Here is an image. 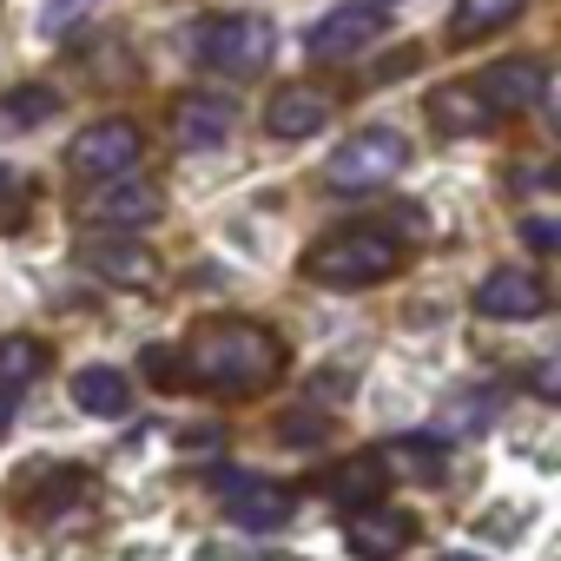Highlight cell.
<instances>
[{
    "label": "cell",
    "mask_w": 561,
    "mask_h": 561,
    "mask_svg": "<svg viewBox=\"0 0 561 561\" xmlns=\"http://www.w3.org/2000/svg\"><path fill=\"white\" fill-rule=\"evenodd\" d=\"M179 357L211 397H257L277 370H285V344H277L264 324H205Z\"/></svg>",
    "instance_id": "6da1fadb"
},
{
    "label": "cell",
    "mask_w": 561,
    "mask_h": 561,
    "mask_svg": "<svg viewBox=\"0 0 561 561\" xmlns=\"http://www.w3.org/2000/svg\"><path fill=\"white\" fill-rule=\"evenodd\" d=\"M397 264H403V244H397V231H377V225L331 231L305 251V277H318L331 291H370L383 277H397Z\"/></svg>",
    "instance_id": "7a4b0ae2"
},
{
    "label": "cell",
    "mask_w": 561,
    "mask_h": 561,
    "mask_svg": "<svg viewBox=\"0 0 561 561\" xmlns=\"http://www.w3.org/2000/svg\"><path fill=\"white\" fill-rule=\"evenodd\" d=\"M192 54L225 80H257L271 67V27L257 14H218L192 34Z\"/></svg>",
    "instance_id": "3957f363"
},
{
    "label": "cell",
    "mask_w": 561,
    "mask_h": 561,
    "mask_svg": "<svg viewBox=\"0 0 561 561\" xmlns=\"http://www.w3.org/2000/svg\"><path fill=\"white\" fill-rule=\"evenodd\" d=\"M403 165H410V139L390 133V126H364V133H351V139L331 152L324 179H331L337 192H377V185H390Z\"/></svg>",
    "instance_id": "277c9868"
},
{
    "label": "cell",
    "mask_w": 561,
    "mask_h": 561,
    "mask_svg": "<svg viewBox=\"0 0 561 561\" xmlns=\"http://www.w3.org/2000/svg\"><path fill=\"white\" fill-rule=\"evenodd\" d=\"M67 159H73L80 179H119V172H139L146 133H139L133 119H100V126H87V133L67 146Z\"/></svg>",
    "instance_id": "5b68a950"
},
{
    "label": "cell",
    "mask_w": 561,
    "mask_h": 561,
    "mask_svg": "<svg viewBox=\"0 0 561 561\" xmlns=\"http://www.w3.org/2000/svg\"><path fill=\"white\" fill-rule=\"evenodd\" d=\"M541 311H548V285L528 264H502L476 285V318H489V324H535Z\"/></svg>",
    "instance_id": "8992f818"
},
{
    "label": "cell",
    "mask_w": 561,
    "mask_h": 561,
    "mask_svg": "<svg viewBox=\"0 0 561 561\" xmlns=\"http://www.w3.org/2000/svg\"><path fill=\"white\" fill-rule=\"evenodd\" d=\"M87 218L113 225V231H146V225L165 218V192L139 172H119V179H100V192L87 198Z\"/></svg>",
    "instance_id": "52a82bcc"
},
{
    "label": "cell",
    "mask_w": 561,
    "mask_h": 561,
    "mask_svg": "<svg viewBox=\"0 0 561 561\" xmlns=\"http://www.w3.org/2000/svg\"><path fill=\"white\" fill-rule=\"evenodd\" d=\"M211 482H218V495H225V515H231L238 528H251V535L285 528V522H291V508H298V495H291V489L257 482V476H231V469H218Z\"/></svg>",
    "instance_id": "ba28073f"
},
{
    "label": "cell",
    "mask_w": 561,
    "mask_h": 561,
    "mask_svg": "<svg viewBox=\"0 0 561 561\" xmlns=\"http://www.w3.org/2000/svg\"><path fill=\"white\" fill-rule=\"evenodd\" d=\"M410 541H416V515H410V508L370 502V508L344 515V548H351L357 561H397Z\"/></svg>",
    "instance_id": "9c48e42d"
},
{
    "label": "cell",
    "mask_w": 561,
    "mask_h": 561,
    "mask_svg": "<svg viewBox=\"0 0 561 561\" xmlns=\"http://www.w3.org/2000/svg\"><path fill=\"white\" fill-rule=\"evenodd\" d=\"M80 264L93 277H106V285H119V291H152L159 285V251H146L139 238H87Z\"/></svg>",
    "instance_id": "30bf717a"
},
{
    "label": "cell",
    "mask_w": 561,
    "mask_h": 561,
    "mask_svg": "<svg viewBox=\"0 0 561 561\" xmlns=\"http://www.w3.org/2000/svg\"><path fill=\"white\" fill-rule=\"evenodd\" d=\"M383 34V8H370V0H357V8H337L311 27V54L318 60H351L357 47H370Z\"/></svg>",
    "instance_id": "8fae6325"
},
{
    "label": "cell",
    "mask_w": 561,
    "mask_h": 561,
    "mask_svg": "<svg viewBox=\"0 0 561 561\" xmlns=\"http://www.w3.org/2000/svg\"><path fill=\"white\" fill-rule=\"evenodd\" d=\"M324 119H331V93H318V87H277L264 106L271 139H311V133H324Z\"/></svg>",
    "instance_id": "7c38bea8"
},
{
    "label": "cell",
    "mask_w": 561,
    "mask_h": 561,
    "mask_svg": "<svg viewBox=\"0 0 561 561\" xmlns=\"http://www.w3.org/2000/svg\"><path fill=\"white\" fill-rule=\"evenodd\" d=\"M476 93L489 100V113H528V106H541V93H548V67H541V60H502V67L482 73Z\"/></svg>",
    "instance_id": "4fadbf2b"
},
{
    "label": "cell",
    "mask_w": 561,
    "mask_h": 561,
    "mask_svg": "<svg viewBox=\"0 0 561 561\" xmlns=\"http://www.w3.org/2000/svg\"><path fill=\"white\" fill-rule=\"evenodd\" d=\"M73 403H80L87 416H126V410H133V383H126V370H113V364H87V370L73 377Z\"/></svg>",
    "instance_id": "5bb4252c"
},
{
    "label": "cell",
    "mask_w": 561,
    "mask_h": 561,
    "mask_svg": "<svg viewBox=\"0 0 561 561\" xmlns=\"http://www.w3.org/2000/svg\"><path fill=\"white\" fill-rule=\"evenodd\" d=\"M383 482H390V476H383V462H377V456H351V462H337V469H331V482H324V489H331V502H337L344 515H357V508L383 502Z\"/></svg>",
    "instance_id": "9a60e30c"
},
{
    "label": "cell",
    "mask_w": 561,
    "mask_h": 561,
    "mask_svg": "<svg viewBox=\"0 0 561 561\" xmlns=\"http://www.w3.org/2000/svg\"><path fill=\"white\" fill-rule=\"evenodd\" d=\"M430 119H436L443 133L469 139V133H482V126H489V106H482V93H476V87H436V93H430Z\"/></svg>",
    "instance_id": "2e32d148"
},
{
    "label": "cell",
    "mask_w": 561,
    "mask_h": 561,
    "mask_svg": "<svg viewBox=\"0 0 561 561\" xmlns=\"http://www.w3.org/2000/svg\"><path fill=\"white\" fill-rule=\"evenodd\" d=\"M231 100H218V93H185L179 100V133L192 139V146H218L225 133H231Z\"/></svg>",
    "instance_id": "e0dca14e"
},
{
    "label": "cell",
    "mask_w": 561,
    "mask_h": 561,
    "mask_svg": "<svg viewBox=\"0 0 561 561\" xmlns=\"http://www.w3.org/2000/svg\"><path fill=\"white\" fill-rule=\"evenodd\" d=\"M515 14H522V0H456V14H449V41H456V47H469V41L495 34V27H508Z\"/></svg>",
    "instance_id": "ac0fdd59"
},
{
    "label": "cell",
    "mask_w": 561,
    "mask_h": 561,
    "mask_svg": "<svg viewBox=\"0 0 561 561\" xmlns=\"http://www.w3.org/2000/svg\"><path fill=\"white\" fill-rule=\"evenodd\" d=\"M377 462L397 469V476H410V482H443V443H430V436H403Z\"/></svg>",
    "instance_id": "d6986e66"
},
{
    "label": "cell",
    "mask_w": 561,
    "mask_h": 561,
    "mask_svg": "<svg viewBox=\"0 0 561 561\" xmlns=\"http://www.w3.org/2000/svg\"><path fill=\"white\" fill-rule=\"evenodd\" d=\"M41 370H47V344H34V337H0V383H8V390L34 383Z\"/></svg>",
    "instance_id": "ffe728a7"
},
{
    "label": "cell",
    "mask_w": 561,
    "mask_h": 561,
    "mask_svg": "<svg viewBox=\"0 0 561 561\" xmlns=\"http://www.w3.org/2000/svg\"><path fill=\"white\" fill-rule=\"evenodd\" d=\"M60 113V93L54 87H14L8 93V119L14 126H41V119H54Z\"/></svg>",
    "instance_id": "44dd1931"
},
{
    "label": "cell",
    "mask_w": 561,
    "mask_h": 561,
    "mask_svg": "<svg viewBox=\"0 0 561 561\" xmlns=\"http://www.w3.org/2000/svg\"><path fill=\"white\" fill-rule=\"evenodd\" d=\"M139 370H146V383H152V390H185V357H179V351H165V344H152V351L139 357Z\"/></svg>",
    "instance_id": "7402d4cb"
},
{
    "label": "cell",
    "mask_w": 561,
    "mask_h": 561,
    "mask_svg": "<svg viewBox=\"0 0 561 561\" xmlns=\"http://www.w3.org/2000/svg\"><path fill=\"white\" fill-rule=\"evenodd\" d=\"M285 443H291V449H298V443L311 449V443H324V423H318V416H298V410H291V416H285Z\"/></svg>",
    "instance_id": "603a6c76"
},
{
    "label": "cell",
    "mask_w": 561,
    "mask_h": 561,
    "mask_svg": "<svg viewBox=\"0 0 561 561\" xmlns=\"http://www.w3.org/2000/svg\"><path fill=\"white\" fill-rule=\"evenodd\" d=\"M528 390H535L541 403H554V397H561V377H554V364H528Z\"/></svg>",
    "instance_id": "cb8c5ba5"
},
{
    "label": "cell",
    "mask_w": 561,
    "mask_h": 561,
    "mask_svg": "<svg viewBox=\"0 0 561 561\" xmlns=\"http://www.w3.org/2000/svg\"><path fill=\"white\" fill-rule=\"evenodd\" d=\"M522 238H528L535 251H554V244H561V231H554V218H528V225H522Z\"/></svg>",
    "instance_id": "d4e9b609"
},
{
    "label": "cell",
    "mask_w": 561,
    "mask_h": 561,
    "mask_svg": "<svg viewBox=\"0 0 561 561\" xmlns=\"http://www.w3.org/2000/svg\"><path fill=\"white\" fill-rule=\"evenodd\" d=\"M8 430H14V390L0 383V436H8Z\"/></svg>",
    "instance_id": "484cf974"
},
{
    "label": "cell",
    "mask_w": 561,
    "mask_h": 561,
    "mask_svg": "<svg viewBox=\"0 0 561 561\" xmlns=\"http://www.w3.org/2000/svg\"><path fill=\"white\" fill-rule=\"evenodd\" d=\"M67 8H80V0H60V8H54V21H60V14H67Z\"/></svg>",
    "instance_id": "4316f807"
},
{
    "label": "cell",
    "mask_w": 561,
    "mask_h": 561,
    "mask_svg": "<svg viewBox=\"0 0 561 561\" xmlns=\"http://www.w3.org/2000/svg\"><path fill=\"white\" fill-rule=\"evenodd\" d=\"M449 561H476V554H449Z\"/></svg>",
    "instance_id": "83f0119b"
},
{
    "label": "cell",
    "mask_w": 561,
    "mask_h": 561,
    "mask_svg": "<svg viewBox=\"0 0 561 561\" xmlns=\"http://www.w3.org/2000/svg\"><path fill=\"white\" fill-rule=\"evenodd\" d=\"M370 8H390V0H370Z\"/></svg>",
    "instance_id": "f1b7e54d"
},
{
    "label": "cell",
    "mask_w": 561,
    "mask_h": 561,
    "mask_svg": "<svg viewBox=\"0 0 561 561\" xmlns=\"http://www.w3.org/2000/svg\"><path fill=\"white\" fill-rule=\"evenodd\" d=\"M0 185H8V172H0Z\"/></svg>",
    "instance_id": "f546056e"
}]
</instances>
